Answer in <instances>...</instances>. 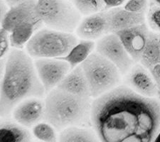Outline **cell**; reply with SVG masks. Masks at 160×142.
I'll list each match as a JSON object with an SVG mask.
<instances>
[{"label": "cell", "mask_w": 160, "mask_h": 142, "mask_svg": "<svg viewBox=\"0 0 160 142\" xmlns=\"http://www.w3.org/2000/svg\"><path fill=\"white\" fill-rule=\"evenodd\" d=\"M44 105L43 118L58 130L79 125L91 108L90 99L76 96L57 87L48 92Z\"/></svg>", "instance_id": "obj_3"}, {"label": "cell", "mask_w": 160, "mask_h": 142, "mask_svg": "<svg viewBox=\"0 0 160 142\" xmlns=\"http://www.w3.org/2000/svg\"><path fill=\"white\" fill-rule=\"evenodd\" d=\"M95 47V43L90 40H82L76 43L66 56L61 58L69 64L71 69L78 66L88 58Z\"/></svg>", "instance_id": "obj_16"}, {"label": "cell", "mask_w": 160, "mask_h": 142, "mask_svg": "<svg viewBox=\"0 0 160 142\" xmlns=\"http://www.w3.org/2000/svg\"><path fill=\"white\" fill-rule=\"evenodd\" d=\"M5 66H6V59H0V81L4 73Z\"/></svg>", "instance_id": "obj_30"}, {"label": "cell", "mask_w": 160, "mask_h": 142, "mask_svg": "<svg viewBox=\"0 0 160 142\" xmlns=\"http://www.w3.org/2000/svg\"><path fill=\"white\" fill-rule=\"evenodd\" d=\"M159 43H160V35L159 36Z\"/></svg>", "instance_id": "obj_33"}, {"label": "cell", "mask_w": 160, "mask_h": 142, "mask_svg": "<svg viewBox=\"0 0 160 142\" xmlns=\"http://www.w3.org/2000/svg\"><path fill=\"white\" fill-rule=\"evenodd\" d=\"M147 0H129L124 8L135 13H144L147 9Z\"/></svg>", "instance_id": "obj_24"}, {"label": "cell", "mask_w": 160, "mask_h": 142, "mask_svg": "<svg viewBox=\"0 0 160 142\" xmlns=\"http://www.w3.org/2000/svg\"><path fill=\"white\" fill-rule=\"evenodd\" d=\"M76 33L85 40H95L109 33L106 11L88 15L79 22Z\"/></svg>", "instance_id": "obj_12"}, {"label": "cell", "mask_w": 160, "mask_h": 142, "mask_svg": "<svg viewBox=\"0 0 160 142\" xmlns=\"http://www.w3.org/2000/svg\"><path fill=\"white\" fill-rule=\"evenodd\" d=\"M76 43V37L70 32L43 28L34 33L26 45V51L36 59L58 58L66 56Z\"/></svg>", "instance_id": "obj_4"}, {"label": "cell", "mask_w": 160, "mask_h": 142, "mask_svg": "<svg viewBox=\"0 0 160 142\" xmlns=\"http://www.w3.org/2000/svg\"><path fill=\"white\" fill-rule=\"evenodd\" d=\"M155 142H160V130L159 131L158 134H157V136L155 137V139H154V141Z\"/></svg>", "instance_id": "obj_31"}, {"label": "cell", "mask_w": 160, "mask_h": 142, "mask_svg": "<svg viewBox=\"0 0 160 142\" xmlns=\"http://www.w3.org/2000/svg\"><path fill=\"white\" fill-rule=\"evenodd\" d=\"M76 9L83 15H90L101 11L105 7L102 0H73Z\"/></svg>", "instance_id": "obj_21"}, {"label": "cell", "mask_w": 160, "mask_h": 142, "mask_svg": "<svg viewBox=\"0 0 160 142\" xmlns=\"http://www.w3.org/2000/svg\"><path fill=\"white\" fill-rule=\"evenodd\" d=\"M45 92L32 57L19 49H13L6 60L0 82V117L9 115L23 100L41 97Z\"/></svg>", "instance_id": "obj_2"}, {"label": "cell", "mask_w": 160, "mask_h": 142, "mask_svg": "<svg viewBox=\"0 0 160 142\" xmlns=\"http://www.w3.org/2000/svg\"><path fill=\"white\" fill-rule=\"evenodd\" d=\"M156 2L160 5V0H156Z\"/></svg>", "instance_id": "obj_32"}, {"label": "cell", "mask_w": 160, "mask_h": 142, "mask_svg": "<svg viewBox=\"0 0 160 142\" xmlns=\"http://www.w3.org/2000/svg\"><path fill=\"white\" fill-rule=\"evenodd\" d=\"M81 66L92 97L97 98L101 96L114 89L119 83V70L98 53L90 54Z\"/></svg>", "instance_id": "obj_5"}, {"label": "cell", "mask_w": 160, "mask_h": 142, "mask_svg": "<svg viewBox=\"0 0 160 142\" xmlns=\"http://www.w3.org/2000/svg\"><path fill=\"white\" fill-rule=\"evenodd\" d=\"M140 62L148 70L160 63V43L159 36L156 33H149Z\"/></svg>", "instance_id": "obj_17"}, {"label": "cell", "mask_w": 160, "mask_h": 142, "mask_svg": "<svg viewBox=\"0 0 160 142\" xmlns=\"http://www.w3.org/2000/svg\"><path fill=\"white\" fill-rule=\"evenodd\" d=\"M58 139L60 141H94L95 136L91 131L86 129L78 128L71 126L63 129L59 134Z\"/></svg>", "instance_id": "obj_20"}, {"label": "cell", "mask_w": 160, "mask_h": 142, "mask_svg": "<svg viewBox=\"0 0 160 142\" xmlns=\"http://www.w3.org/2000/svg\"><path fill=\"white\" fill-rule=\"evenodd\" d=\"M37 30V28L32 22H24L17 26L9 32L10 46L17 49L23 48Z\"/></svg>", "instance_id": "obj_18"}, {"label": "cell", "mask_w": 160, "mask_h": 142, "mask_svg": "<svg viewBox=\"0 0 160 142\" xmlns=\"http://www.w3.org/2000/svg\"><path fill=\"white\" fill-rule=\"evenodd\" d=\"M56 87L80 97L86 99L91 97L88 85L81 65L69 72Z\"/></svg>", "instance_id": "obj_14"}, {"label": "cell", "mask_w": 160, "mask_h": 142, "mask_svg": "<svg viewBox=\"0 0 160 142\" xmlns=\"http://www.w3.org/2000/svg\"><path fill=\"white\" fill-rule=\"evenodd\" d=\"M102 1L104 2L105 8L111 9L120 6L125 2V0H102Z\"/></svg>", "instance_id": "obj_27"}, {"label": "cell", "mask_w": 160, "mask_h": 142, "mask_svg": "<svg viewBox=\"0 0 160 142\" xmlns=\"http://www.w3.org/2000/svg\"><path fill=\"white\" fill-rule=\"evenodd\" d=\"M10 46L9 32L0 28V59L4 58L9 52Z\"/></svg>", "instance_id": "obj_23"}, {"label": "cell", "mask_w": 160, "mask_h": 142, "mask_svg": "<svg viewBox=\"0 0 160 142\" xmlns=\"http://www.w3.org/2000/svg\"><path fill=\"white\" fill-rule=\"evenodd\" d=\"M149 30L145 24H140L115 33L133 61L139 62L146 44Z\"/></svg>", "instance_id": "obj_10"}, {"label": "cell", "mask_w": 160, "mask_h": 142, "mask_svg": "<svg viewBox=\"0 0 160 142\" xmlns=\"http://www.w3.org/2000/svg\"><path fill=\"white\" fill-rule=\"evenodd\" d=\"M96 51L112 63L124 74L130 68L133 60L115 33H108L100 38L96 44Z\"/></svg>", "instance_id": "obj_7"}, {"label": "cell", "mask_w": 160, "mask_h": 142, "mask_svg": "<svg viewBox=\"0 0 160 142\" xmlns=\"http://www.w3.org/2000/svg\"><path fill=\"white\" fill-rule=\"evenodd\" d=\"M37 0H29L10 7L2 23V28L9 33L20 24L32 22L39 29L43 24L37 12Z\"/></svg>", "instance_id": "obj_9"}, {"label": "cell", "mask_w": 160, "mask_h": 142, "mask_svg": "<svg viewBox=\"0 0 160 142\" xmlns=\"http://www.w3.org/2000/svg\"><path fill=\"white\" fill-rule=\"evenodd\" d=\"M31 139L30 133L22 126L11 123L0 125V142H24Z\"/></svg>", "instance_id": "obj_19"}, {"label": "cell", "mask_w": 160, "mask_h": 142, "mask_svg": "<svg viewBox=\"0 0 160 142\" xmlns=\"http://www.w3.org/2000/svg\"><path fill=\"white\" fill-rule=\"evenodd\" d=\"M148 22L154 30L160 32V7H154L149 11Z\"/></svg>", "instance_id": "obj_25"}, {"label": "cell", "mask_w": 160, "mask_h": 142, "mask_svg": "<svg viewBox=\"0 0 160 142\" xmlns=\"http://www.w3.org/2000/svg\"><path fill=\"white\" fill-rule=\"evenodd\" d=\"M150 75L141 67H137L134 69L128 79L129 83L134 91L148 97L158 95L156 83Z\"/></svg>", "instance_id": "obj_15"}, {"label": "cell", "mask_w": 160, "mask_h": 142, "mask_svg": "<svg viewBox=\"0 0 160 142\" xmlns=\"http://www.w3.org/2000/svg\"><path fill=\"white\" fill-rule=\"evenodd\" d=\"M44 102L38 97L23 100L13 110V117L19 125L29 127L40 122L44 116Z\"/></svg>", "instance_id": "obj_11"}, {"label": "cell", "mask_w": 160, "mask_h": 142, "mask_svg": "<svg viewBox=\"0 0 160 142\" xmlns=\"http://www.w3.org/2000/svg\"><path fill=\"white\" fill-rule=\"evenodd\" d=\"M33 134L38 140L52 142L57 140L53 126L49 123H37L33 128Z\"/></svg>", "instance_id": "obj_22"}, {"label": "cell", "mask_w": 160, "mask_h": 142, "mask_svg": "<svg viewBox=\"0 0 160 142\" xmlns=\"http://www.w3.org/2000/svg\"><path fill=\"white\" fill-rule=\"evenodd\" d=\"M36 7L43 24L52 29L73 32L81 19V13L68 0H37Z\"/></svg>", "instance_id": "obj_6"}, {"label": "cell", "mask_w": 160, "mask_h": 142, "mask_svg": "<svg viewBox=\"0 0 160 142\" xmlns=\"http://www.w3.org/2000/svg\"><path fill=\"white\" fill-rule=\"evenodd\" d=\"M33 63L46 92L56 88L71 69L67 62L59 58H38Z\"/></svg>", "instance_id": "obj_8"}, {"label": "cell", "mask_w": 160, "mask_h": 142, "mask_svg": "<svg viewBox=\"0 0 160 142\" xmlns=\"http://www.w3.org/2000/svg\"><path fill=\"white\" fill-rule=\"evenodd\" d=\"M8 7L9 6L4 0H0V26L2 25V23L3 22L7 12H8Z\"/></svg>", "instance_id": "obj_28"}, {"label": "cell", "mask_w": 160, "mask_h": 142, "mask_svg": "<svg viewBox=\"0 0 160 142\" xmlns=\"http://www.w3.org/2000/svg\"><path fill=\"white\" fill-rule=\"evenodd\" d=\"M149 71L155 82L157 90H158V97L160 98V63L152 67Z\"/></svg>", "instance_id": "obj_26"}, {"label": "cell", "mask_w": 160, "mask_h": 142, "mask_svg": "<svg viewBox=\"0 0 160 142\" xmlns=\"http://www.w3.org/2000/svg\"><path fill=\"white\" fill-rule=\"evenodd\" d=\"M4 1L6 2V3L9 7H12L21 3H23V2L29 1V0H4Z\"/></svg>", "instance_id": "obj_29"}, {"label": "cell", "mask_w": 160, "mask_h": 142, "mask_svg": "<svg viewBox=\"0 0 160 142\" xmlns=\"http://www.w3.org/2000/svg\"><path fill=\"white\" fill-rule=\"evenodd\" d=\"M109 33L144 24V13H135L125 8L114 7L106 11Z\"/></svg>", "instance_id": "obj_13"}, {"label": "cell", "mask_w": 160, "mask_h": 142, "mask_svg": "<svg viewBox=\"0 0 160 142\" xmlns=\"http://www.w3.org/2000/svg\"><path fill=\"white\" fill-rule=\"evenodd\" d=\"M90 118L102 141L151 142L160 129V104L121 86L94 100Z\"/></svg>", "instance_id": "obj_1"}]
</instances>
